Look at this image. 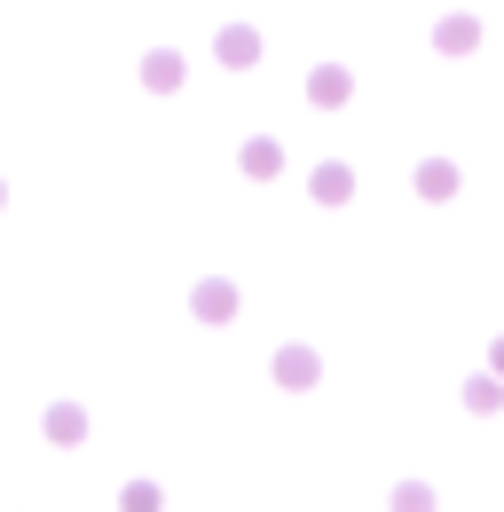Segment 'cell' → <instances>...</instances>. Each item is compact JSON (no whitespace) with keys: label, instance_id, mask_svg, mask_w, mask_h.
I'll return each instance as SVG.
<instances>
[]
</instances>
